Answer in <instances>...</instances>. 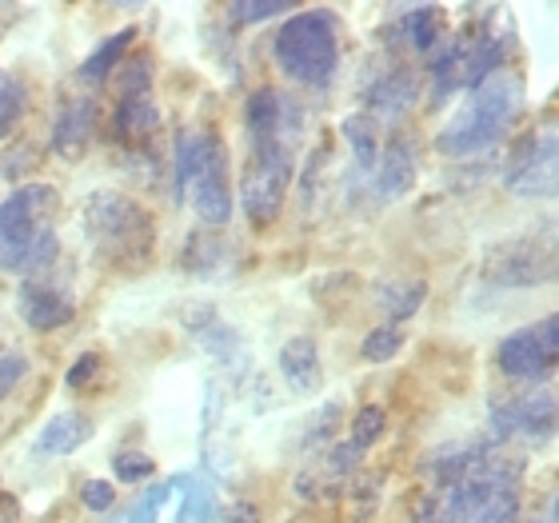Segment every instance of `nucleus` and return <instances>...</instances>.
Instances as JSON below:
<instances>
[{
	"label": "nucleus",
	"mask_w": 559,
	"mask_h": 523,
	"mask_svg": "<svg viewBox=\"0 0 559 523\" xmlns=\"http://www.w3.org/2000/svg\"><path fill=\"white\" fill-rule=\"evenodd\" d=\"M81 503L88 512H108V508L117 503V488H112L108 479H88L81 488Z\"/></svg>",
	"instance_id": "f704fd0d"
},
{
	"label": "nucleus",
	"mask_w": 559,
	"mask_h": 523,
	"mask_svg": "<svg viewBox=\"0 0 559 523\" xmlns=\"http://www.w3.org/2000/svg\"><path fill=\"white\" fill-rule=\"evenodd\" d=\"M96 132V105L84 96V100H69V105L57 112V124H52V148L64 156V161H76L88 140Z\"/></svg>",
	"instance_id": "4468645a"
},
{
	"label": "nucleus",
	"mask_w": 559,
	"mask_h": 523,
	"mask_svg": "<svg viewBox=\"0 0 559 523\" xmlns=\"http://www.w3.org/2000/svg\"><path fill=\"white\" fill-rule=\"evenodd\" d=\"M280 372L292 384V392H316L324 380V364H320V348L312 336H292L280 348Z\"/></svg>",
	"instance_id": "2eb2a0df"
},
{
	"label": "nucleus",
	"mask_w": 559,
	"mask_h": 523,
	"mask_svg": "<svg viewBox=\"0 0 559 523\" xmlns=\"http://www.w3.org/2000/svg\"><path fill=\"white\" fill-rule=\"evenodd\" d=\"M112 472H117L124 484H140V479L156 476V464L140 452H120V455H112Z\"/></svg>",
	"instance_id": "2f4dec72"
},
{
	"label": "nucleus",
	"mask_w": 559,
	"mask_h": 523,
	"mask_svg": "<svg viewBox=\"0 0 559 523\" xmlns=\"http://www.w3.org/2000/svg\"><path fill=\"white\" fill-rule=\"evenodd\" d=\"M503 185L515 197H556V132H527L508 156Z\"/></svg>",
	"instance_id": "9d476101"
},
{
	"label": "nucleus",
	"mask_w": 559,
	"mask_h": 523,
	"mask_svg": "<svg viewBox=\"0 0 559 523\" xmlns=\"http://www.w3.org/2000/svg\"><path fill=\"white\" fill-rule=\"evenodd\" d=\"M260 515H257V508L252 503H233L228 508V515H224V523H257Z\"/></svg>",
	"instance_id": "58836bf2"
},
{
	"label": "nucleus",
	"mask_w": 559,
	"mask_h": 523,
	"mask_svg": "<svg viewBox=\"0 0 559 523\" xmlns=\"http://www.w3.org/2000/svg\"><path fill=\"white\" fill-rule=\"evenodd\" d=\"M416 93H419V81L408 69L384 72V76L368 88V96H364L368 120H400L412 105H416Z\"/></svg>",
	"instance_id": "ddd939ff"
},
{
	"label": "nucleus",
	"mask_w": 559,
	"mask_h": 523,
	"mask_svg": "<svg viewBox=\"0 0 559 523\" xmlns=\"http://www.w3.org/2000/svg\"><path fill=\"white\" fill-rule=\"evenodd\" d=\"M428 296V284L424 280H384V284H376V300L392 316V328L412 320L419 312V304Z\"/></svg>",
	"instance_id": "aec40b11"
},
{
	"label": "nucleus",
	"mask_w": 559,
	"mask_h": 523,
	"mask_svg": "<svg viewBox=\"0 0 559 523\" xmlns=\"http://www.w3.org/2000/svg\"><path fill=\"white\" fill-rule=\"evenodd\" d=\"M272 57L288 81L304 88H324L336 76L340 64V40H336V16L332 12H292L288 21L276 28Z\"/></svg>",
	"instance_id": "20e7f679"
},
{
	"label": "nucleus",
	"mask_w": 559,
	"mask_h": 523,
	"mask_svg": "<svg viewBox=\"0 0 559 523\" xmlns=\"http://www.w3.org/2000/svg\"><path fill=\"white\" fill-rule=\"evenodd\" d=\"M464 60H467V40H440V48L431 52V100L443 105L455 88H464Z\"/></svg>",
	"instance_id": "a211bd4d"
},
{
	"label": "nucleus",
	"mask_w": 559,
	"mask_h": 523,
	"mask_svg": "<svg viewBox=\"0 0 559 523\" xmlns=\"http://www.w3.org/2000/svg\"><path fill=\"white\" fill-rule=\"evenodd\" d=\"M280 124H284V100L276 88H257L245 105V129L252 144H269L280 140Z\"/></svg>",
	"instance_id": "6ab92c4d"
},
{
	"label": "nucleus",
	"mask_w": 559,
	"mask_h": 523,
	"mask_svg": "<svg viewBox=\"0 0 559 523\" xmlns=\"http://www.w3.org/2000/svg\"><path fill=\"white\" fill-rule=\"evenodd\" d=\"M352 508V523H368L380 512V500H384V476H372V472H360V476H348L344 491H340Z\"/></svg>",
	"instance_id": "4be33fe9"
},
{
	"label": "nucleus",
	"mask_w": 559,
	"mask_h": 523,
	"mask_svg": "<svg viewBox=\"0 0 559 523\" xmlns=\"http://www.w3.org/2000/svg\"><path fill=\"white\" fill-rule=\"evenodd\" d=\"M400 348H404V332H400V328H392V324H384V328H376V332H368V336H364L360 356L368 364H388Z\"/></svg>",
	"instance_id": "cd10ccee"
},
{
	"label": "nucleus",
	"mask_w": 559,
	"mask_h": 523,
	"mask_svg": "<svg viewBox=\"0 0 559 523\" xmlns=\"http://www.w3.org/2000/svg\"><path fill=\"white\" fill-rule=\"evenodd\" d=\"M412 515H416V523H440V500H436V496H424Z\"/></svg>",
	"instance_id": "4c0bfd02"
},
{
	"label": "nucleus",
	"mask_w": 559,
	"mask_h": 523,
	"mask_svg": "<svg viewBox=\"0 0 559 523\" xmlns=\"http://www.w3.org/2000/svg\"><path fill=\"white\" fill-rule=\"evenodd\" d=\"M556 276V257L548 245H539L532 236L496 245L484 260V280L491 288H539Z\"/></svg>",
	"instance_id": "6e6552de"
},
{
	"label": "nucleus",
	"mask_w": 559,
	"mask_h": 523,
	"mask_svg": "<svg viewBox=\"0 0 559 523\" xmlns=\"http://www.w3.org/2000/svg\"><path fill=\"white\" fill-rule=\"evenodd\" d=\"M416 176H419L416 140L396 132V136L380 148V156H376V192H380V200L408 197L412 188H416Z\"/></svg>",
	"instance_id": "f8f14e48"
},
{
	"label": "nucleus",
	"mask_w": 559,
	"mask_h": 523,
	"mask_svg": "<svg viewBox=\"0 0 559 523\" xmlns=\"http://www.w3.org/2000/svg\"><path fill=\"white\" fill-rule=\"evenodd\" d=\"M491 436H496L491 443H503V448H512V443L544 448L556 436V395H551V388L503 400L491 412Z\"/></svg>",
	"instance_id": "0eeeda50"
},
{
	"label": "nucleus",
	"mask_w": 559,
	"mask_h": 523,
	"mask_svg": "<svg viewBox=\"0 0 559 523\" xmlns=\"http://www.w3.org/2000/svg\"><path fill=\"white\" fill-rule=\"evenodd\" d=\"M388 428V416H384V407L380 404H368L356 412V419H352V448H360V452H368L380 436H384Z\"/></svg>",
	"instance_id": "bb28decb"
},
{
	"label": "nucleus",
	"mask_w": 559,
	"mask_h": 523,
	"mask_svg": "<svg viewBox=\"0 0 559 523\" xmlns=\"http://www.w3.org/2000/svg\"><path fill=\"white\" fill-rule=\"evenodd\" d=\"M16 308H21V320L33 328V332L64 328L72 316H76L72 292L48 276H24L21 292H16Z\"/></svg>",
	"instance_id": "9b49d317"
},
{
	"label": "nucleus",
	"mask_w": 559,
	"mask_h": 523,
	"mask_svg": "<svg viewBox=\"0 0 559 523\" xmlns=\"http://www.w3.org/2000/svg\"><path fill=\"white\" fill-rule=\"evenodd\" d=\"M16 520H21V503H16V496L0 491V523H16Z\"/></svg>",
	"instance_id": "ea45409f"
},
{
	"label": "nucleus",
	"mask_w": 559,
	"mask_h": 523,
	"mask_svg": "<svg viewBox=\"0 0 559 523\" xmlns=\"http://www.w3.org/2000/svg\"><path fill=\"white\" fill-rule=\"evenodd\" d=\"M340 407H344V400H332V404L320 407L316 424H308V436H304L308 448H312V443H324L328 436H332V428H336V419H340Z\"/></svg>",
	"instance_id": "c9c22d12"
},
{
	"label": "nucleus",
	"mask_w": 559,
	"mask_h": 523,
	"mask_svg": "<svg viewBox=\"0 0 559 523\" xmlns=\"http://www.w3.org/2000/svg\"><path fill=\"white\" fill-rule=\"evenodd\" d=\"M156 124H160V112H156V105H152L148 96L120 100L117 117H112V132H117V140H124V144H144V140L156 132Z\"/></svg>",
	"instance_id": "412c9836"
},
{
	"label": "nucleus",
	"mask_w": 559,
	"mask_h": 523,
	"mask_svg": "<svg viewBox=\"0 0 559 523\" xmlns=\"http://www.w3.org/2000/svg\"><path fill=\"white\" fill-rule=\"evenodd\" d=\"M288 185H292L288 144L284 140L252 144V164L245 168V180H240V209H245L248 221H257L260 228L276 221Z\"/></svg>",
	"instance_id": "39448f33"
},
{
	"label": "nucleus",
	"mask_w": 559,
	"mask_h": 523,
	"mask_svg": "<svg viewBox=\"0 0 559 523\" xmlns=\"http://www.w3.org/2000/svg\"><path fill=\"white\" fill-rule=\"evenodd\" d=\"M117 69H120V93H124V100H140V96L152 88V60L148 57H124Z\"/></svg>",
	"instance_id": "c85d7f7f"
},
{
	"label": "nucleus",
	"mask_w": 559,
	"mask_h": 523,
	"mask_svg": "<svg viewBox=\"0 0 559 523\" xmlns=\"http://www.w3.org/2000/svg\"><path fill=\"white\" fill-rule=\"evenodd\" d=\"M388 40L400 48H412V52H436V45L443 40V12L431 9V4L408 9L404 12V21L392 24Z\"/></svg>",
	"instance_id": "f3484780"
},
{
	"label": "nucleus",
	"mask_w": 559,
	"mask_h": 523,
	"mask_svg": "<svg viewBox=\"0 0 559 523\" xmlns=\"http://www.w3.org/2000/svg\"><path fill=\"white\" fill-rule=\"evenodd\" d=\"M24 376H28V360H24L21 352L0 348V400L16 392V384H21Z\"/></svg>",
	"instance_id": "473e14b6"
},
{
	"label": "nucleus",
	"mask_w": 559,
	"mask_h": 523,
	"mask_svg": "<svg viewBox=\"0 0 559 523\" xmlns=\"http://www.w3.org/2000/svg\"><path fill=\"white\" fill-rule=\"evenodd\" d=\"M221 260H224V245H221V240H212V236L197 233V236H188L180 264H185V268H216Z\"/></svg>",
	"instance_id": "7c9ffc66"
},
{
	"label": "nucleus",
	"mask_w": 559,
	"mask_h": 523,
	"mask_svg": "<svg viewBox=\"0 0 559 523\" xmlns=\"http://www.w3.org/2000/svg\"><path fill=\"white\" fill-rule=\"evenodd\" d=\"M84 236L93 240L96 257L112 268H144L156 248V221L152 212L132 200L129 192H117V188H100L84 200L81 209Z\"/></svg>",
	"instance_id": "7ed1b4c3"
},
{
	"label": "nucleus",
	"mask_w": 559,
	"mask_h": 523,
	"mask_svg": "<svg viewBox=\"0 0 559 523\" xmlns=\"http://www.w3.org/2000/svg\"><path fill=\"white\" fill-rule=\"evenodd\" d=\"M288 12V4H276V0H236V4H228V21L236 24V28H248V24H260V21H272V16H284Z\"/></svg>",
	"instance_id": "c756f323"
},
{
	"label": "nucleus",
	"mask_w": 559,
	"mask_h": 523,
	"mask_svg": "<svg viewBox=\"0 0 559 523\" xmlns=\"http://www.w3.org/2000/svg\"><path fill=\"white\" fill-rule=\"evenodd\" d=\"M212 520V496L209 488H188L185 503H180V515H176V523H209Z\"/></svg>",
	"instance_id": "72a5a7b5"
},
{
	"label": "nucleus",
	"mask_w": 559,
	"mask_h": 523,
	"mask_svg": "<svg viewBox=\"0 0 559 523\" xmlns=\"http://www.w3.org/2000/svg\"><path fill=\"white\" fill-rule=\"evenodd\" d=\"M96 368H100V360H96V356H81V360L69 368V388H84L96 376Z\"/></svg>",
	"instance_id": "e433bc0d"
},
{
	"label": "nucleus",
	"mask_w": 559,
	"mask_h": 523,
	"mask_svg": "<svg viewBox=\"0 0 559 523\" xmlns=\"http://www.w3.org/2000/svg\"><path fill=\"white\" fill-rule=\"evenodd\" d=\"M204 136L209 132L200 129H180L173 140V176H176V192L185 197L188 185H192V176L200 168V152H204Z\"/></svg>",
	"instance_id": "b1692460"
},
{
	"label": "nucleus",
	"mask_w": 559,
	"mask_h": 523,
	"mask_svg": "<svg viewBox=\"0 0 559 523\" xmlns=\"http://www.w3.org/2000/svg\"><path fill=\"white\" fill-rule=\"evenodd\" d=\"M93 419L84 416V412H57V416L48 419L40 436H36V452L40 455H72L76 448L93 440Z\"/></svg>",
	"instance_id": "dca6fc26"
},
{
	"label": "nucleus",
	"mask_w": 559,
	"mask_h": 523,
	"mask_svg": "<svg viewBox=\"0 0 559 523\" xmlns=\"http://www.w3.org/2000/svg\"><path fill=\"white\" fill-rule=\"evenodd\" d=\"M520 108H524V76L500 69L496 76L472 88L467 108L448 120V129L436 136V148L452 161H467V156L496 148L503 132L512 129V120L520 117Z\"/></svg>",
	"instance_id": "f03ea898"
},
{
	"label": "nucleus",
	"mask_w": 559,
	"mask_h": 523,
	"mask_svg": "<svg viewBox=\"0 0 559 523\" xmlns=\"http://www.w3.org/2000/svg\"><path fill=\"white\" fill-rule=\"evenodd\" d=\"M340 136H344V144L352 148V156H356V164L360 168H376V156H380V136H376V120L368 117H344L340 120Z\"/></svg>",
	"instance_id": "393cba45"
},
{
	"label": "nucleus",
	"mask_w": 559,
	"mask_h": 523,
	"mask_svg": "<svg viewBox=\"0 0 559 523\" xmlns=\"http://www.w3.org/2000/svg\"><path fill=\"white\" fill-rule=\"evenodd\" d=\"M132 40H136V28H120L117 36H108L105 45L96 48L93 57H88V60L81 64V81H93V84L105 81L108 72L117 69V64H120L124 57H129Z\"/></svg>",
	"instance_id": "5701e85b"
},
{
	"label": "nucleus",
	"mask_w": 559,
	"mask_h": 523,
	"mask_svg": "<svg viewBox=\"0 0 559 523\" xmlns=\"http://www.w3.org/2000/svg\"><path fill=\"white\" fill-rule=\"evenodd\" d=\"M60 209L57 188L24 185L0 200V268L24 276H48L57 268L60 240L52 233V212Z\"/></svg>",
	"instance_id": "f257e3e1"
},
{
	"label": "nucleus",
	"mask_w": 559,
	"mask_h": 523,
	"mask_svg": "<svg viewBox=\"0 0 559 523\" xmlns=\"http://www.w3.org/2000/svg\"><path fill=\"white\" fill-rule=\"evenodd\" d=\"M500 372L515 384H548L559 360V320L544 316L539 324H527L500 340Z\"/></svg>",
	"instance_id": "423d86ee"
},
{
	"label": "nucleus",
	"mask_w": 559,
	"mask_h": 523,
	"mask_svg": "<svg viewBox=\"0 0 559 523\" xmlns=\"http://www.w3.org/2000/svg\"><path fill=\"white\" fill-rule=\"evenodd\" d=\"M192 209L204 224L221 228L233 216V180H228V144L216 132L204 136V152H200V168L192 176Z\"/></svg>",
	"instance_id": "1a4fd4ad"
},
{
	"label": "nucleus",
	"mask_w": 559,
	"mask_h": 523,
	"mask_svg": "<svg viewBox=\"0 0 559 523\" xmlns=\"http://www.w3.org/2000/svg\"><path fill=\"white\" fill-rule=\"evenodd\" d=\"M24 105H28V93H24V84L0 69V140L16 129V120H21Z\"/></svg>",
	"instance_id": "a878e982"
}]
</instances>
